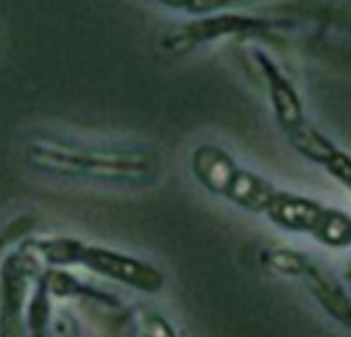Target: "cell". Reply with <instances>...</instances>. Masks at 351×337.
<instances>
[{
  "label": "cell",
  "mask_w": 351,
  "mask_h": 337,
  "mask_svg": "<svg viewBox=\"0 0 351 337\" xmlns=\"http://www.w3.org/2000/svg\"><path fill=\"white\" fill-rule=\"evenodd\" d=\"M254 56L263 71L269 89V100L283 135L289 139L295 151H300L310 161L322 165L328 174H332L339 183L351 189V157L341 151L330 139H326L320 130H316L314 124L306 118L304 104L295 87L279 71V67L265 52H256Z\"/></svg>",
  "instance_id": "2"
},
{
  "label": "cell",
  "mask_w": 351,
  "mask_h": 337,
  "mask_svg": "<svg viewBox=\"0 0 351 337\" xmlns=\"http://www.w3.org/2000/svg\"><path fill=\"white\" fill-rule=\"evenodd\" d=\"M27 248L38 251L50 263H58V265L79 263V265H85L101 275H108L116 281L128 283V286L145 290V292H155L163 283V277L157 269H153L136 259H130L126 255L108 251V248L87 246L79 240L50 238V240L32 242Z\"/></svg>",
  "instance_id": "4"
},
{
  "label": "cell",
  "mask_w": 351,
  "mask_h": 337,
  "mask_svg": "<svg viewBox=\"0 0 351 337\" xmlns=\"http://www.w3.org/2000/svg\"><path fill=\"white\" fill-rule=\"evenodd\" d=\"M36 273L38 263L32 251L15 253L5 261L0 275V337H23L25 302Z\"/></svg>",
  "instance_id": "6"
},
{
  "label": "cell",
  "mask_w": 351,
  "mask_h": 337,
  "mask_svg": "<svg viewBox=\"0 0 351 337\" xmlns=\"http://www.w3.org/2000/svg\"><path fill=\"white\" fill-rule=\"evenodd\" d=\"M193 172L207 191L250 211H267L279 193L265 178L244 170L217 145H201L195 149Z\"/></svg>",
  "instance_id": "3"
},
{
  "label": "cell",
  "mask_w": 351,
  "mask_h": 337,
  "mask_svg": "<svg viewBox=\"0 0 351 337\" xmlns=\"http://www.w3.org/2000/svg\"><path fill=\"white\" fill-rule=\"evenodd\" d=\"M23 153L40 172L95 183L147 185L161 170L157 153L149 149L91 145L54 132H32L25 139Z\"/></svg>",
  "instance_id": "1"
},
{
  "label": "cell",
  "mask_w": 351,
  "mask_h": 337,
  "mask_svg": "<svg viewBox=\"0 0 351 337\" xmlns=\"http://www.w3.org/2000/svg\"><path fill=\"white\" fill-rule=\"evenodd\" d=\"M155 3L169 11L189 13L195 17H211L217 13H228V11L250 7L258 3V0H155Z\"/></svg>",
  "instance_id": "8"
},
{
  "label": "cell",
  "mask_w": 351,
  "mask_h": 337,
  "mask_svg": "<svg viewBox=\"0 0 351 337\" xmlns=\"http://www.w3.org/2000/svg\"><path fill=\"white\" fill-rule=\"evenodd\" d=\"M267 216L281 228L310 232L326 244L343 246L351 242V220L347 216L304 197L279 191L269 205Z\"/></svg>",
  "instance_id": "5"
},
{
  "label": "cell",
  "mask_w": 351,
  "mask_h": 337,
  "mask_svg": "<svg viewBox=\"0 0 351 337\" xmlns=\"http://www.w3.org/2000/svg\"><path fill=\"white\" fill-rule=\"evenodd\" d=\"M145 337H173L169 325H165V321L151 316L149 321H145Z\"/></svg>",
  "instance_id": "9"
},
{
  "label": "cell",
  "mask_w": 351,
  "mask_h": 337,
  "mask_svg": "<svg viewBox=\"0 0 351 337\" xmlns=\"http://www.w3.org/2000/svg\"><path fill=\"white\" fill-rule=\"evenodd\" d=\"M295 273H304V275L308 277L310 290H312L314 296L322 302V306H324L335 318H339L343 325L351 327V304L343 298V294H341L337 288H332L326 279H322L320 275H316L312 269H304V267H302V261H300Z\"/></svg>",
  "instance_id": "7"
}]
</instances>
